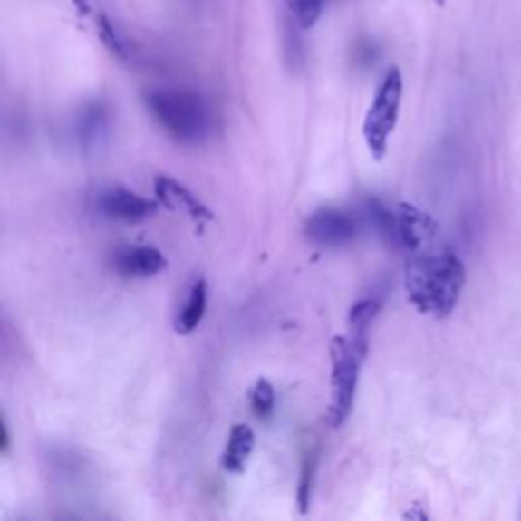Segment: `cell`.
<instances>
[{
	"mask_svg": "<svg viewBox=\"0 0 521 521\" xmlns=\"http://www.w3.org/2000/svg\"><path fill=\"white\" fill-rule=\"evenodd\" d=\"M467 284L465 263L450 249H426L405 263L410 304L429 318H449Z\"/></svg>",
	"mask_w": 521,
	"mask_h": 521,
	"instance_id": "obj_1",
	"label": "cell"
},
{
	"mask_svg": "<svg viewBox=\"0 0 521 521\" xmlns=\"http://www.w3.org/2000/svg\"><path fill=\"white\" fill-rule=\"evenodd\" d=\"M145 104L153 119L171 139L184 145L204 143L212 130L208 102L186 88H155L145 94Z\"/></svg>",
	"mask_w": 521,
	"mask_h": 521,
	"instance_id": "obj_2",
	"label": "cell"
},
{
	"mask_svg": "<svg viewBox=\"0 0 521 521\" xmlns=\"http://www.w3.org/2000/svg\"><path fill=\"white\" fill-rule=\"evenodd\" d=\"M367 354L354 349L349 338L334 336L330 343V411L328 420L333 428H343L349 421L362 362Z\"/></svg>",
	"mask_w": 521,
	"mask_h": 521,
	"instance_id": "obj_3",
	"label": "cell"
},
{
	"mask_svg": "<svg viewBox=\"0 0 521 521\" xmlns=\"http://www.w3.org/2000/svg\"><path fill=\"white\" fill-rule=\"evenodd\" d=\"M401 98L403 76L400 68L387 70L365 114V121H362V139L375 161H381L390 149V139L400 121Z\"/></svg>",
	"mask_w": 521,
	"mask_h": 521,
	"instance_id": "obj_4",
	"label": "cell"
},
{
	"mask_svg": "<svg viewBox=\"0 0 521 521\" xmlns=\"http://www.w3.org/2000/svg\"><path fill=\"white\" fill-rule=\"evenodd\" d=\"M305 238L322 249H338L352 243L359 235V225L349 212L338 208H320L305 220Z\"/></svg>",
	"mask_w": 521,
	"mask_h": 521,
	"instance_id": "obj_5",
	"label": "cell"
},
{
	"mask_svg": "<svg viewBox=\"0 0 521 521\" xmlns=\"http://www.w3.org/2000/svg\"><path fill=\"white\" fill-rule=\"evenodd\" d=\"M395 222H397V249L416 255L426 251L436 241L438 225L418 206L410 202H400L395 206Z\"/></svg>",
	"mask_w": 521,
	"mask_h": 521,
	"instance_id": "obj_6",
	"label": "cell"
},
{
	"mask_svg": "<svg viewBox=\"0 0 521 521\" xmlns=\"http://www.w3.org/2000/svg\"><path fill=\"white\" fill-rule=\"evenodd\" d=\"M98 210L106 218L137 225V222L153 218L159 210V204L137 192H130L127 188H111L98 196Z\"/></svg>",
	"mask_w": 521,
	"mask_h": 521,
	"instance_id": "obj_7",
	"label": "cell"
},
{
	"mask_svg": "<svg viewBox=\"0 0 521 521\" xmlns=\"http://www.w3.org/2000/svg\"><path fill=\"white\" fill-rule=\"evenodd\" d=\"M153 189L157 200H159V204H163L165 208L171 212L186 214V217L196 222V225L204 227L206 222H210L214 218V214L208 206H206L192 189H188L184 184H179L178 179H173L169 176H157Z\"/></svg>",
	"mask_w": 521,
	"mask_h": 521,
	"instance_id": "obj_8",
	"label": "cell"
},
{
	"mask_svg": "<svg viewBox=\"0 0 521 521\" xmlns=\"http://www.w3.org/2000/svg\"><path fill=\"white\" fill-rule=\"evenodd\" d=\"M168 265L165 255L155 249V246H125L119 249L112 257V267L122 277H135V279H147L161 273Z\"/></svg>",
	"mask_w": 521,
	"mask_h": 521,
	"instance_id": "obj_9",
	"label": "cell"
},
{
	"mask_svg": "<svg viewBox=\"0 0 521 521\" xmlns=\"http://www.w3.org/2000/svg\"><path fill=\"white\" fill-rule=\"evenodd\" d=\"M255 449V432L251 426L235 424L230 428L225 450L220 457V467L230 475H243Z\"/></svg>",
	"mask_w": 521,
	"mask_h": 521,
	"instance_id": "obj_10",
	"label": "cell"
},
{
	"mask_svg": "<svg viewBox=\"0 0 521 521\" xmlns=\"http://www.w3.org/2000/svg\"><path fill=\"white\" fill-rule=\"evenodd\" d=\"M379 310H381V302L377 297H362L357 304H352L349 312V322H346L349 333H346V338L362 354L369 352L371 328H373V322L379 316Z\"/></svg>",
	"mask_w": 521,
	"mask_h": 521,
	"instance_id": "obj_11",
	"label": "cell"
},
{
	"mask_svg": "<svg viewBox=\"0 0 521 521\" xmlns=\"http://www.w3.org/2000/svg\"><path fill=\"white\" fill-rule=\"evenodd\" d=\"M206 305H208V284H206V279H196L194 285L189 287L184 308L179 310L176 324H173L176 334H192L194 330L202 324L206 316Z\"/></svg>",
	"mask_w": 521,
	"mask_h": 521,
	"instance_id": "obj_12",
	"label": "cell"
},
{
	"mask_svg": "<svg viewBox=\"0 0 521 521\" xmlns=\"http://www.w3.org/2000/svg\"><path fill=\"white\" fill-rule=\"evenodd\" d=\"M76 132L80 145H84L86 149L101 145L104 135L109 132V111L104 109V104H88L86 109L80 112Z\"/></svg>",
	"mask_w": 521,
	"mask_h": 521,
	"instance_id": "obj_13",
	"label": "cell"
},
{
	"mask_svg": "<svg viewBox=\"0 0 521 521\" xmlns=\"http://www.w3.org/2000/svg\"><path fill=\"white\" fill-rule=\"evenodd\" d=\"M318 462H320L318 449H312L310 452H305L304 462H302L300 483H297V507H300V514H308L310 511L314 485H316Z\"/></svg>",
	"mask_w": 521,
	"mask_h": 521,
	"instance_id": "obj_14",
	"label": "cell"
},
{
	"mask_svg": "<svg viewBox=\"0 0 521 521\" xmlns=\"http://www.w3.org/2000/svg\"><path fill=\"white\" fill-rule=\"evenodd\" d=\"M369 220L375 227L379 236L390 245L397 246V222H395V210H390L381 202L371 200L367 206Z\"/></svg>",
	"mask_w": 521,
	"mask_h": 521,
	"instance_id": "obj_15",
	"label": "cell"
},
{
	"mask_svg": "<svg viewBox=\"0 0 521 521\" xmlns=\"http://www.w3.org/2000/svg\"><path fill=\"white\" fill-rule=\"evenodd\" d=\"M251 408L255 416L261 420H269L277 408L275 387L271 385L269 379L259 377L251 390Z\"/></svg>",
	"mask_w": 521,
	"mask_h": 521,
	"instance_id": "obj_16",
	"label": "cell"
},
{
	"mask_svg": "<svg viewBox=\"0 0 521 521\" xmlns=\"http://www.w3.org/2000/svg\"><path fill=\"white\" fill-rule=\"evenodd\" d=\"M285 5L289 13H292L295 24H300L302 29H308L320 19L326 0H285Z\"/></svg>",
	"mask_w": 521,
	"mask_h": 521,
	"instance_id": "obj_17",
	"label": "cell"
},
{
	"mask_svg": "<svg viewBox=\"0 0 521 521\" xmlns=\"http://www.w3.org/2000/svg\"><path fill=\"white\" fill-rule=\"evenodd\" d=\"M98 35H101L104 47L109 49L112 55H117L119 60H129V45L125 37L121 35V31L114 27V23L109 16H98Z\"/></svg>",
	"mask_w": 521,
	"mask_h": 521,
	"instance_id": "obj_18",
	"label": "cell"
},
{
	"mask_svg": "<svg viewBox=\"0 0 521 521\" xmlns=\"http://www.w3.org/2000/svg\"><path fill=\"white\" fill-rule=\"evenodd\" d=\"M8 444H11V436H8L6 421H3V452H6V450H8Z\"/></svg>",
	"mask_w": 521,
	"mask_h": 521,
	"instance_id": "obj_19",
	"label": "cell"
}]
</instances>
